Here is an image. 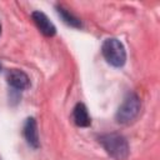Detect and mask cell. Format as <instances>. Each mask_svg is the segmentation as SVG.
Instances as JSON below:
<instances>
[{"label": "cell", "instance_id": "obj_1", "mask_svg": "<svg viewBox=\"0 0 160 160\" xmlns=\"http://www.w3.org/2000/svg\"><path fill=\"white\" fill-rule=\"evenodd\" d=\"M98 140H99V144L102 146V149L106 151V154L112 159L115 160L128 159L130 154V148L125 136L118 132H108V134L100 135Z\"/></svg>", "mask_w": 160, "mask_h": 160}, {"label": "cell", "instance_id": "obj_2", "mask_svg": "<svg viewBox=\"0 0 160 160\" xmlns=\"http://www.w3.org/2000/svg\"><path fill=\"white\" fill-rule=\"evenodd\" d=\"M140 109H141V101L139 96L135 92H129L124 98L121 105L119 106L115 119L119 124L129 125L139 116Z\"/></svg>", "mask_w": 160, "mask_h": 160}, {"label": "cell", "instance_id": "obj_3", "mask_svg": "<svg viewBox=\"0 0 160 160\" xmlns=\"http://www.w3.org/2000/svg\"><path fill=\"white\" fill-rule=\"evenodd\" d=\"M101 52H102V56L106 60V62L115 68L124 66V64L126 61L125 48L115 38H109V39L104 40V42L101 45Z\"/></svg>", "mask_w": 160, "mask_h": 160}, {"label": "cell", "instance_id": "obj_4", "mask_svg": "<svg viewBox=\"0 0 160 160\" xmlns=\"http://www.w3.org/2000/svg\"><path fill=\"white\" fill-rule=\"evenodd\" d=\"M8 84L15 89V90H25L30 86V79L29 76L19 69H11L6 74Z\"/></svg>", "mask_w": 160, "mask_h": 160}, {"label": "cell", "instance_id": "obj_5", "mask_svg": "<svg viewBox=\"0 0 160 160\" xmlns=\"http://www.w3.org/2000/svg\"><path fill=\"white\" fill-rule=\"evenodd\" d=\"M31 19L34 20L36 28L39 29V31L42 35H45L48 38H51V36H54L56 34L55 25L49 20V18L44 12H41V11H34L31 14Z\"/></svg>", "mask_w": 160, "mask_h": 160}, {"label": "cell", "instance_id": "obj_6", "mask_svg": "<svg viewBox=\"0 0 160 160\" xmlns=\"http://www.w3.org/2000/svg\"><path fill=\"white\" fill-rule=\"evenodd\" d=\"M22 135H24L26 142L32 149H38L40 146L39 132H38V124H36V120L34 118H28L25 120L24 128H22Z\"/></svg>", "mask_w": 160, "mask_h": 160}, {"label": "cell", "instance_id": "obj_7", "mask_svg": "<svg viewBox=\"0 0 160 160\" xmlns=\"http://www.w3.org/2000/svg\"><path fill=\"white\" fill-rule=\"evenodd\" d=\"M72 120L79 128H88L91 125V118L88 112L86 106L82 102H78L72 110Z\"/></svg>", "mask_w": 160, "mask_h": 160}, {"label": "cell", "instance_id": "obj_8", "mask_svg": "<svg viewBox=\"0 0 160 160\" xmlns=\"http://www.w3.org/2000/svg\"><path fill=\"white\" fill-rule=\"evenodd\" d=\"M56 11H58L59 16L61 18V20H62L66 25H69V26H71V28H75V29H80V28L82 26L80 19L76 18L75 15H72V14H71L70 11H68L66 9H64L62 6H56Z\"/></svg>", "mask_w": 160, "mask_h": 160}, {"label": "cell", "instance_id": "obj_9", "mask_svg": "<svg viewBox=\"0 0 160 160\" xmlns=\"http://www.w3.org/2000/svg\"><path fill=\"white\" fill-rule=\"evenodd\" d=\"M0 35H1V24H0Z\"/></svg>", "mask_w": 160, "mask_h": 160}, {"label": "cell", "instance_id": "obj_10", "mask_svg": "<svg viewBox=\"0 0 160 160\" xmlns=\"http://www.w3.org/2000/svg\"><path fill=\"white\" fill-rule=\"evenodd\" d=\"M0 70H1V64H0Z\"/></svg>", "mask_w": 160, "mask_h": 160}, {"label": "cell", "instance_id": "obj_11", "mask_svg": "<svg viewBox=\"0 0 160 160\" xmlns=\"http://www.w3.org/2000/svg\"><path fill=\"white\" fill-rule=\"evenodd\" d=\"M0 160H1V158H0Z\"/></svg>", "mask_w": 160, "mask_h": 160}]
</instances>
